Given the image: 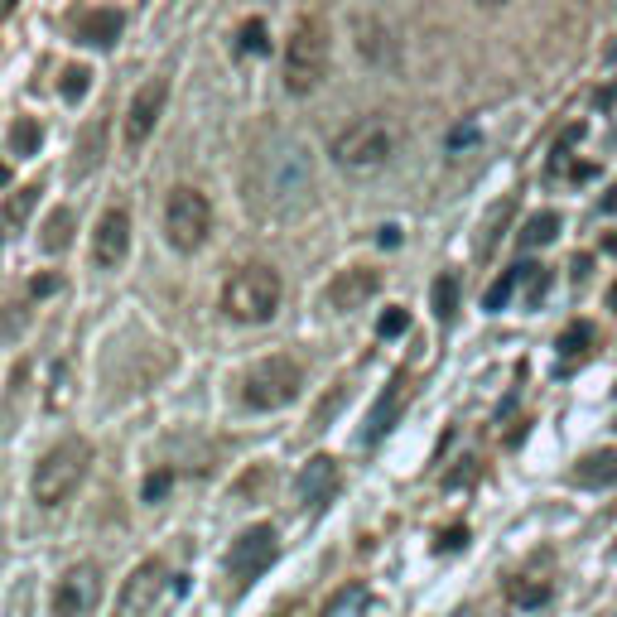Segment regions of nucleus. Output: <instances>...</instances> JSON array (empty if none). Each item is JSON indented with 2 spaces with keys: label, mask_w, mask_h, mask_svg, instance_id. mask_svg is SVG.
Listing matches in <instances>:
<instances>
[{
  "label": "nucleus",
  "mask_w": 617,
  "mask_h": 617,
  "mask_svg": "<svg viewBox=\"0 0 617 617\" xmlns=\"http://www.w3.org/2000/svg\"><path fill=\"white\" fill-rule=\"evenodd\" d=\"M613 560H617V540H613Z\"/></svg>",
  "instance_id": "79ce46f5"
},
{
  "label": "nucleus",
  "mask_w": 617,
  "mask_h": 617,
  "mask_svg": "<svg viewBox=\"0 0 617 617\" xmlns=\"http://www.w3.org/2000/svg\"><path fill=\"white\" fill-rule=\"evenodd\" d=\"M507 598L516 608H540L550 598V579H536V574H516L507 584Z\"/></svg>",
  "instance_id": "aec40b11"
},
{
  "label": "nucleus",
  "mask_w": 617,
  "mask_h": 617,
  "mask_svg": "<svg viewBox=\"0 0 617 617\" xmlns=\"http://www.w3.org/2000/svg\"><path fill=\"white\" fill-rule=\"evenodd\" d=\"M328 58H333V39H328L323 15H299L285 39V87L295 97H309L328 78Z\"/></svg>",
  "instance_id": "f03ea898"
},
{
  "label": "nucleus",
  "mask_w": 617,
  "mask_h": 617,
  "mask_svg": "<svg viewBox=\"0 0 617 617\" xmlns=\"http://www.w3.org/2000/svg\"><path fill=\"white\" fill-rule=\"evenodd\" d=\"M608 58H617V44H613V49H608Z\"/></svg>",
  "instance_id": "a19ab883"
},
{
  "label": "nucleus",
  "mask_w": 617,
  "mask_h": 617,
  "mask_svg": "<svg viewBox=\"0 0 617 617\" xmlns=\"http://www.w3.org/2000/svg\"><path fill=\"white\" fill-rule=\"evenodd\" d=\"M598 208H603V213H613V208H617V188L608 193V198H603V203H598Z\"/></svg>",
  "instance_id": "c9c22d12"
},
{
  "label": "nucleus",
  "mask_w": 617,
  "mask_h": 617,
  "mask_svg": "<svg viewBox=\"0 0 617 617\" xmlns=\"http://www.w3.org/2000/svg\"><path fill=\"white\" fill-rule=\"evenodd\" d=\"M126 251H131V217H126V208H107L92 232V261L102 270H116L126 261Z\"/></svg>",
  "instance_id": "ddd939ff"
},
{
  "label": "nucleus",
  "mask_w": 617,
  "mask_h": 617,
  "mask_svg": "<svg viewBox=\"0 0 617 617\" xmlns=\"http://www.w3.org/2000/svg\"><path fill=\"white\" fill-rule=\"evenodd\" d=\"M280 295H285L280 270L256 261V266H242L227 285H222V314L237 319V323H266V319H275Z\"/></svg>",
  "instance_id": "39448f33"
},
{
  "label": "nucleus",
  "mask_w": 617,
  "mask_h": 617,
  "mask_svg": "<svg viewBox=\"0 0 617 617\" xmlns=\"http://www.w3.org/2000/svg\"><path fill=\"white\" fill-rule=\"evenodd\" d=\"M608 304H613V309H617V280H613V290H608Z\"/></svg>",
  "instance_id": "4c0bfd02"
},
{
  "label": "nucleus",
  "mask_w": 617,
  "mask_h": 617,
  "mask_svg": "<svg viewBox=\"0 0 617 617\" xmlns=\"http://www.w3.org/2000/svg\"><path fill=\"white\" fill-rule=\"evenodd\" d=\"M242 49L246 54H261V49H266V25H261V20H251V25L242 29Z\"/></svg>",
  "instance_id": "7c9ffc66"
},
{
  "label": "nucleus",
  "mask_w": 617,
  "mask_h": 617,
  "mask_svg": "<svg viewBox=\"0 0 617 617\" xmlns=\"http://www.w3.org/2000/svg\"><path fill=\"white\" fill-rule=\"evenodd\" d=\"M376 290H381V275H376L372 266H352L328 285V304H333V309H362Z\"/></svg>",
  "instance_id": "2eb2a0df"
},
{
  "label": "nucleus",
  "mask_w": 617,
  "mask_h": 617,
  "mask_svg": "<svg viewBox=\"0 0 617 617\" xmlns=\"http://www.w3.org/2000/svg\"><path fill=\"white\" fill-rule=\"evenodd\" d=\"M608 251H617V232H613V237H608Z\"/></svg>",
  "instance_id": "ea45409f"
},
{
  "label": "nucleus",
  "mask_w": 617,
  "mask_h": 617,
  "mask_svg": "<svg viewBox=\"0 0 617 617\" xmlns=\"http://www.w3.org/2000/svg\"><path fill=\"white\" fill-rule=\"evenodd\" d=\"M574 483L579 487H617V449H598V454H589L579 468H574Z\"/></svg>",
  "instance_id": "a211bd4d"
},
{
  "label": "nucleus",
  "mask_w": 617,
  "mask_h": 617,
  "mask_svg": "<svg viewBox=\"0 0 617 617\" xmlns=\"http://www.w3.org/2000/svg\"><path fill=\"white\" fill-rule=\"evenodd\" d=\"M34 203H39V188H20V193H10V203H5V222L15 227V222H25L34 213Z\"/></svg>",
  "instance_id": "a878e982"
},
{
  "label": "nucleus",
  "mask_w": 617,
  "mask_h": 617,
  "mask_svg": "<svg viewBox=\"0 0 617 617\" xmlns=\"http://www.w3.org/2000/svg\"><path fill=\"white\" fill-rule=\"evenodd\" d=\"M516 285H521V266L507 270V275H502V280L487 290V295H483V309H492V314H497V309H502V304L511 299V290H516Z\"/></svg>",
  "instance_id": "393cba45"
},
{
  "label": "nucleus",
  "mask_w": 617,
  "mask_h": 617,
  "mask_svg": "<svg viewBox=\"0 0 617 617\" xmlns=\"http://www.w3.org/2000/svg\"><path fill=\"white\" fill-rule=\"evenodd\" d=\"M78 155H82V160L73 164V174H87L92 164H102V121H97L92 131L82 135V150H78Z\"/></svg>",
  "instance_id": "b1692460"
},
{
  "label": "nucleus",
  "mask_w": 617,
  "mask_h": 617,
  "mask_svg": "<svg viewBox=\"0 0 617 617\" xmlns=\"http://www.w3.org/2000/svg\"><path fill=\"white\" fill-rule=\"evenodd\" d=\"M208 232H213V203L198 193V188H169V198H164V237L174 251H198V246L208 242Z\"/></svg>",
  "instance_id": "0eeeda50"
},
{
  "label": "nucleus",
  "mask_w": 617,
  "mask_h": 617,
  "mask_svg": "<svg viewBox=\"0 0 617 617\" xmlns=\"http://www.w3.org/2000/svg\"><path fill=\"white\" fill-rule=\"evenodd\" d=\"M473 5H483V10H492V5H507V0H473Z\"/></svg>",
  "instance_id": "e433bc0d"
},
{
  "label": "nucleus",
  "mask_w": 617,
  "mask_h": 617,
  "mask_svg": "<svg viewBox=\"0 0 617 617\" xmlns=\"http://www.w3.org/2000/svg\"><path fill=\"white\" fill-rule=\"evenodd\" d=\"M617 102V87H603V92H598V107H613Z\"/></svg>",
  "instance_id": "f704fd0d"
},
{
  "label": "nucleus",
  "mask_w": 617,
  "mask_h": 617,
  "mask_svg": "<svg viewBox=\"0 0 617 617\" xmlns=\"http://www.w3.org/2000/svg\"><path fill=\"white\" fill-rule=\"evenodd\" d=\"M584 343H593V328H589V323L569 328V333L560 338V352H564V357H574V352H584Z\"/></svg>",
  "instance_id": "cd10ccee"
},
{
  "label": "nucleus",
  "mask_w": 617,
  "mask_h": 617,
  "mask_svg": "<svg viewBox=\"0 0 617 617\" xmlns=\"http://www.w3.org/2000/svg\"><path fill=\"white\" fill-rule=\"evenodd\" d=\"M87 463H92V444L87 439H58L54 449L34 463V483H29L34 502L39 507L68 502L82 487V478H87Z\"/></svg>",
  "instance_id": "20e7f679"
},
{
  "label": "nucleus",
  "mask_w": 617,
  "mask_h": 617,
  "mask_svg": "<svg viewBox=\"0 0 617 617\" xmlns=\"http://www.w3.org/2000/svg\"><path fill=\"white\" fill-rule=\"evenodd\" d=\"M164 589H169V569H164L160 560L135 564L131 579H126L121 593H116V617H150L155 613V603L164 598Z\"/></svg>",
  "instance_id": "6e6552de"
},
{
  "label": "nucleus",
  "mask_w": 617,
  "mask_h": 617,
  "mask_svg": "<svg viewBox=\"0 0 617 617\" xmlns=\"http://www.w3.org/2000/svg\"><path fill=\"white\" fill-rule=\"evenodd\" d=\"M299 391H304V367H299L295 357H285V352L256 362L242 376V401L251 410H280V405L299 401Z\"/></svg>",
  "instance_id": "423d86ee"
},
{
  "label": "nucleus",
  "mask_w": 617,
  "mask_h": 617,
  "mask_svg": "<svg viewBox=\"0 0 617 617\" xmlns=\"http://www.w3.org/2000/svg\"><path fill=\"white\" fill-rule=\"evenodd\" d=\"M338 483H343V473H338V463L328 454L309 458L304 463V473H299V507L304 511H323L333 497H338Z\"/></svg>",
  "instance_id": "4468645a"
},
{
  "label": "nucleus",
  "mask_w": 617,
  "mask_h": 617,
  "mask_svg": "<svg viewBox=\"0 0 617 617\" xmlns=\"http://www.w3.org/2000/svg\"><path fill=\"white\" fill-rule=\"evenodd\" d=\"M97 603H102V569L73 564L54 589V617H92Z\"/></svg>",
  "instance_id": "1a4fd4ad"
},
{
  "label": "nucleus",
  "mask_w": 617,
  "mask_h": 617,
  "mask_svg": "<svg viewBox=\"0 0 617 617\" xmlns=\"http://www.w3.org/2000/svg\"><path fill=\"white\" fill-rule=\"evenodd\" d=\"M169 483H174V473H155V478L145 483V502H160L164 492H169Z\"/></svg>",
  "instance_id": "2f4dec72"
},
{
  "label": "nucleus",
  "mask_w": 617,
  "mask_h": 617,
  "mask_svg": "<svg viewBox=\"0 0 617 617\" xmlns=\"http://www.w3.org/2000/svg\"><path fill=\"white\" fill-rule=\"evenodd\" d=\"M73 242V208H54V213L44 217V232H39V246L54 256V251H68Z\"/></svg>",
  "instance_id": "6ab92c4d"
},
{
  "label": "nucleus",
  "mask_w": 617,
  "mask_h": 617,
  "mask_svg": "<svg viewBox=\"0 0 617 617\" xmlns=\"http://www.w3.org/2000/svg\"><path fill=\"white\" fill-rule=\"evenodd\" d=\"M555 237H560V213H536L516 242H521V251H536V246H550Z\"/></svg>",
  "instance_id": "412c9836"
},
{
  "label": "nucleus",
  "mask_w": 617,
  "mask_h": 617,
  "mask_svg": "<svg viewBox=\"0 0 617 617\" xmlns=\"http://www.w3.org/2000/svg\"><path fill=\"white\" fill-rule=\"evenodd\" d=\"M121 10H92V15H82L78 20V39L82 44H92V49H111L116 39H121Z\"/></svg>",
  "instance_id": "f3484780"
},
{
  "label": "nucleus",
  "mask_w": 617,
  "mask_h": 617,
  "mask_svg": "<svg viewBox=\"0 0 617 617\" xmlns=\"http://www.w3.org/2000/svg\"><path fill=\"white\" fill-rule=\"evenodd\" d=\"M405 401H410V381H405V376H396V381L386 386V396L372 405V415H367V430H362V439H367V444H376L381 434H386L391 425H396V420H401Z\"/></svg>",
  "instance_id": "dca6fc26"
},
{
  "label": "nucleus",
  "mask_w": 617,
  "mask_h": 617,
  "mask_svg": "<svg viewBox=\"0 0 617 617\" xmlns=\"http://www.w3.org/2000/svg\"><path fill=\"white\" fill-rule=\"evenodd\" d=\"M458 314V280L454 275H434V319L454 323Z\"/></svg>",
  "instance_id": "4be33fe9"
},
{
  "label": "nucleus",
  "mask_w": 617,
  "mask_h": 617,
  "mask_svg": "<svg viewBox=\"0 0 617 617\" xmlns=\"http://www.w3.org/2000/svg\"><path fill=\"white\" fill-rule=\"evenodd\" d=\"M314 198V160L309 145L290 131H270L256 140L246 160V208L261 222L299 217Z\"/></svg>",
  "instance_id": "f257e3e1"
},
{
  "label": "nucleus",
  "mask_w": 617,
  "mask_h": 617,
  "mask_svg": "<svg viewBox=\"0 0 617 617\" xmlns=\"http://www.w3.org/2000/svg\"><path fill=\"white\" fill-rule=\"evenodd\" d=\"M10 145H15V155H39V145H44L39 121H34V116H20L15 131H10Z\"/></svg>",
  "instance_id": "5701e85b"
},
{
  "label": "nucleus",
  "mask_w": 617,
  "mask_h": 617,
  "mask_svg": "<svg viewBox=\"0 0 617 617\" xmlns=\"http://www.w3.org/2000/svg\"><path fill=\"white\" fill-rule=\"evenodd\" d=\"M396 150H401V131H396L391 116H357L328 145V155L343 169H381Z\"/></svg>",
  "instance_id": "7ed1b4c3"
},
{
  "label": "nucleus",
  "mask_w": 617,
  "mask_h": 617,
  "mask_svg": "<svg viewBox=\"0 0 617 617\" xmlns=\"http://www.w3.org/2000/svg\"><path fill=\"white\" fill-rule=\"evenodd\" d=\"M54 285H58L54 275H39V280H34V295H49V290H54Z\"/></svg>",
  "instance_id": "72a5a7b5"
},
{
  "label": "nucleus",
  "mask_w": 617,
  "mask_h": 617,
  "mask_svg": "<svg viewBox=\"0 0 617 617\" xmlns=\"http://www.w3.org/2000/svg\"><path fill=\"white\" fill-rule=\"evenodd\" d=\"M0 184H10V169H5V164H0Z\"/></svg>",
  "instance_id": "58836bf2"
},
{
  "label": "nucleus",
  "mask_w": 617,
  "mask_h": 617,
  "mask_svg": "<svg viewBox=\"0 0 617 617\" xmlns=\"http://www.w3.org/2000/svg\"><path fill=\"white\" fill-rule=\"evenodd\" d=\"M352 44H357L362 63L376 68V73H396L401 68V44H396V34H391V25L381 15H352Z\"/></svg>",
  "instance_id": "9d476101"
},
{
  "label": "nucleus",
  "mask_w": 617,
  "mask_h": 617,
  "mask_svg": "<svg viewBox=\"0 0 617 617\" xmlns=\"http://www.w3.org/2000/svg\"><path fill=\"white\" fill-rule=\"evenodd\" d=\"M405 328H410V314H405V309H386V314L376 319V333H381V338H401Z\"/></svg>",
  "instance_id": "bb28decb"
},
{
  "label": "nucleus",
  "mask_w": 617,
  "mask_h": 617,
  "mask_svg": "<svg viewBox=\"0 0 617 617\" xmlns=\"http://www.w3.org/2000/svg\"><path fill=\"white\" fill-rule=\"evenodd\" d=\"M87 78H92L87 68H68V73H63V97H68V102H78L82 92H87Z\"/></svg>",
  "instance_id": "c756f323"
},
{
  "label": "nucleus",
  "mask_w": 617,
  "mask_h": 617,
  "mask_svg": "<svg viewBox=\"0 0 617 617\" xmlns=\"http://www.w3.org/2000/svg\"><path fill=\"white\" fill-rule=\"evenodd\" d=\"M511 213H516V203L507 198V203H502V208L492 213V227H507V217H511ZM492 237H497V232H487V237H483V251H492Z\"/></svg>",
  "instance_id": "473e14b6"
},
{
  "label": "nucleus",
  "mask_w": 617,
  "mask_h": 617,
  "mask_svg": "<svg viewBox=\"0 0 617 617\" xmlns=\"http://www.w3.org/2000/svg\"><path fill=\"white\" fill-rule=\"evenodd\" d=\"M20 328H25V309H0V348H5Z\"/></svg>",
  "instance_id": "c85d7f7f"
},
{
  "label": "nucleus",
  "mask_w": 617,
  "mask_h": 617,
  "mask_svg": "<svg viewBox=\"0 0 617 617\" xmlns=\"http://www.w3.org/2000/svg\"><path fill=\"white\" fill-rule=\"evenodd\" d=\"M275 531L270 526H251L242 536L232 540V550H227V574L237 579V584H251V579H261L275 560Z\"/></svg>",
  "instance_id": "9b49d317"
},
{
  "label": "nucleus",
  "mask_w": 617,
  "mask_h": 617,
  "mask_svg": "<svg viewBox=\"0 0 617 617\" xmlns=\"http://www.w3.org/2000/svg\"><path fill=\"white\" fill-rule=\"evenodd\" d=\"M164 102H169V82L164 78H150L131 97V107H126V145L131 150H140L155 135V126H160V116H164Z\"/></svg>",
  "instance_id": "f8f14e48"
}]
</instances>
